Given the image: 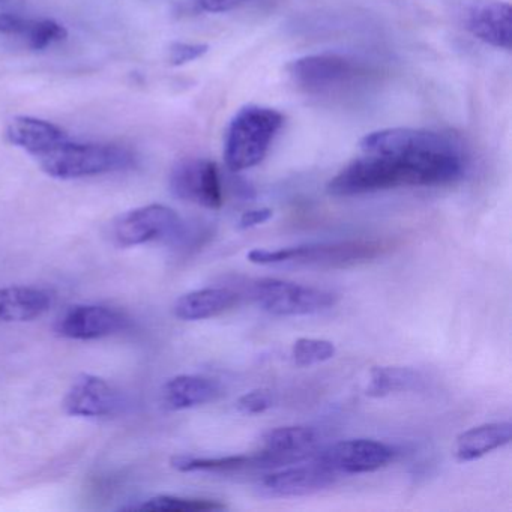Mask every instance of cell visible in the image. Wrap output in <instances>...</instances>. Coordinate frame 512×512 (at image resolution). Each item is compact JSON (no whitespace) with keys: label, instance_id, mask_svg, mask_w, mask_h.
Instances as JSON below:
<instances>
[{"label":"cell","instance_id":"6da1fadb","mask_svg":"<svg viewBox=\"0 0 512 512\" xmlns=\"http://www.w3.org/2000/svg\"><path fill=\"white\" fill-rule=\"evenodd\" d=\"M364 157L329 181L335 197L362 196L400 187H443L464 175L463 152L454 137L416 128L373 131L359 142Z\"/></svg>","mask_w":512,"mask_h":512},{"label":"cell","instance_id":"7a4b0ae2","mask_svg":"<svg viewBox=\"0 0 512 512\" xmlns=\"http://www.w3.org/2000/svg\"><path fill=\"white\" fill-rule=\"evenodd\" d=\"M38 160L44 173L61 181L124 172L136 166V155L124 146L73 143L70 139L59 143Z\"/></svg>","mask_w":512,"mask_h":512},{"label":"cell","instance_id":"3957f363","mask_svg":"<svg viewBox=\"0 0 512 512\" xmlns=\"http://www.w3.org/2000/svg\"><path fill=\"white\" fill-rule=\"evenodd\" d=\"M284 125V116L271 107L247 106L233 116L224 139V161L232 172L262 163Z\"/></svg>","mask_w":512,"mask_h":512},{"label":"cell","instance_id":"277c9868","mask_svg":"<svg viewBox=\"0 0 512 512\" xmlns=\"http://www.w3.org/2000/svg\"><path fill=\"white\" fill-rule=\"evenodd\" d=\"M293 85L311 97H335L368 79V68L340 53L302 56L287 65Z\"/></svg>","mask_w":512,"mask_h":512},{"label":"cell","instance_id":"5b68a950","mask_svg":"<svg viewBox=\"0 0 512 512\" xmlns=\"http://www.w3.org/2000/svg\"><path fill=\"white\" fill-rule=\"evenodd\" d=\"M386 250L383 242L358 239V241L331 242V244L301 245V247L281 248V250H257L248 253V260L256 265H296L323 266V268H343L370 262Z\"/></svg>","mask_w":512,"mask_h":512},{"label":"cell","instance_id":"8992f818","mask_svg":"<svg viewBox=\"0 0 512 512\" xmlns=\"http://www.w3.org/2000/svg\"><path fill=\"white\" fill-rule=\"evenodd\" d=\"M248 295L272 316H313L335 307L338 296L317 287L302 286L278 278H256L248 284Z\"/></svg>","mask_w":512,"mask_h":512},{"label":"cell","instance_id":"52a82bcc","mask_svg":"<svg viewBox=\"0 0 512 512\" xmlns=\"http://www.w3.org/2000/svg\"><path fill=\"white\" fill-rule=\"evenodd\" d=\"M182 230L184 221L172 208L148 205L125 212L116 218L110 235L118 247L130 248L178 238Z\"/></svg>","mask_w":512,"mask_h":512},{"label":"cell","instance_id":"ba28073f","mask_svg":"<svg viewBox=\"0 0 512 512\" xmlns=\"http://www.w3.org/2000/svg\"><path fill=\"white\" fill-rule=\"evenodd\" d=\"M170 191L184 202L206 209L223 206V184L220 170L206 158H185L170 172Z\"/></svg>","mask_w":512,"mask_h":512},{"label":"cell","instance_id":"9c48e42d","mask_svg":"<svg viewBox=\"0 0 512 512\" xmlns=\"http://www.w3.org/2000/svg\"><path fill=\"white\" fill-rule=\"evenodd\" d=\"M395 454L394 446L379 440L349 439L317 451L314 458L341 476L376 472L388 466Z\"/></svg>","mask_w":512,"mask_h":512},{"label":"cell","instance_id":"30bf717a","mask_svg":"<svg viewBox=\"0 0 512 512\" xmlns=\"http://www.w3.org/2000/svg\"><path fill=\"white\" fill-rule=\"evenodd\" d=\"M128 319L115 308L80 304L68 307L56 320L55 331L68 340H100L127 328Z\"/></svg>","mask_w":512,"mask_h":512},{"label":"cell","instance_id":"8fae6325","mask_svg":"<svg viewBox=\"0 0 512 512\" xmlns=\"http://www.w3.org/2000/svg\"><path fill=\"white\" fill-rule=\"evenodd\" d=\"M319 443V431L307 425H289L266 431L262 437V448L256 452L260 469L302 463L319 451Z\"/></svg>","mask_w":512,"mask_h":512},{"label":"cell","instance_id":"7c38bea8","mask_svg":"<svg viewBox=\"0 0 512 512\" xmlns=\"http://www.w3.org/2000/svg\"><path fill=\"white\" fill-rule=\"evenodd\" d=\"M340 478L337 473L311 457L308 464L295 463L277 472L268 473L259 481L260 493L268 497H298L319 493L332 487Z\"/></svg>","mask_w":512,"mask_h":512},{"label":"cell","instance_id":"4fadbf2b","mask_svg":"<svg viewBox=\"0 0 512 512\" xmlns=\"http://www.w3.org/2000/svg\"><path fill=\"white\" fill-rule=\"evenodd\" d=\"M62 406L77 418H109L121 410L122 395L103 377L82 374L68 389Z\"/></svg>","mask_w":512,"mask_h":512},{"label":"cell","instance_id":"5bb4252c","mask_svg":"<svg viewBox=\"0 0 512 512\" xmlns=\"http://www.w3.org/2000/svg\"><path fill=\"white\" fill-rule=\"evenodd\" d=\"M467 31L494 49H511V5L500 0H476L464 14Z\"/></svg>","mask_w":512,"mask_h":512},{"label":"cell","instance_id":"9a60e30c","mask_svg":"<svg viewBox=\"0 0 512 512\" xmlns=\"http://www.w3.org/2000/svg\"><path fill=\"white\" fill-rule=\"evenodd\" d=\"M7 139L32 157L40 158L59 143L65 142L68 136L52 122L31 116H17L8 124Z\"/></svg>","mask_w":512,"mask_h":512},{"label":"cell","instance_id":"2e32d148","mask_svg":"<svg viewBox=\"0 0 512 512\" xmlns=\"http://www.w3.org/2000/svg\"><path fill=\"white\" fill-rule=\"evenodd\" d=\"M220 395V383L214 379L199 374H181L163 386L161 400L169 410H185L212 403Z\"/></svg>","mask_w":512,"mask_h":512},{"label":"cell","instance_id":"e0dca14e","mask_svg":"<svg viewBox=\"0 0 512 512\" xmlns=\"http://www.w3.org/2000/svg\"><path fill=\"white\" fill-rule=\"evenodd\" d=\"M239 295L227 287H206L185 293L175 302L173 313L184 322L212 319L238 304Z\"/></svg>","mask_w":512,"mask_h":512},{"label":"cell","instance_id":"ac0fdd59","mask_svg":"<svg viewBox=\"0 0 512 512\" xmlns=\"http://www.w3.org/2000/svg\"><path fill=\"white\" fill-rule=\"evenodd\" d=\"M52 304L53 296L40 287H2L0 289V322H31L47 313Z\"/></svg>","mask_w":512,"mask_h":512},{"label":"cell","instance_id":"d6986e66","mask_svg":"<svg viewBox=\"0 0 512 512\" xmlns=\"http://www.w3.org/2000/svg\"><path fill=\"white\" fill-rule=\"evenodd\" d=\"M511 422H490L463 431L455 443V457L461 463L478 460L511 442Z\"/></svg>","mask_w":512,"mask_h":512},{"label":"cell","instance_id":"ffe728a7","mask_svg":"<svg viewBox=\"0 0 512 512\" xmlns=\"http://www.w3.org/2000/svg\"><path fill=\"white\" fill-rule=\"evenodd\" d=\"M173 469L179 472L232 473L245 469H260L257 454L227 455V457H193L178 455L172 458Z\"/></svg>","mask_w":512,"mask_h":512},{"label":"cell","instance_id":"44dd1931","mask_svg":"<svg viewBox=\"0 0 512 512\" xmlns=\"http://www.w3.org/2000/svg\"><path fill=\"white\" fill-rule=\"evenodd\" d=\"M421 382L418 371L406 367H374L370 373L367 395L386 397L395 392L409 391Z\"/></svg>","mask_w":512,"mask_h":512},{"label":"cell","instance_id":"7402d4cb","mask_svg":"<svg viewBox=\"0 0 512 512\" xmlns=\"http://www.w3.org/2000/svg\"><path fill=\"white\" fill-rule=\"evenodd\" d=\"M131 509H136V511L206 512L221 511V509H226V505L218 500L160 494V496L151 497L142 505L133 506Z\"/></svg>","mask_w":512,"mask_h":512},{"label":"cell","instance_id":"603a6c76","mask_svg":"<svg viewBox=\"0 0 512 512\" xmlns=\"http://www.w3.org/2000/svg\"><path fill=\"white\" fill-rule=\"evenodd\" d=\"M25 38L32 50H44L55 43L67 40L68 32L61 23L50 19H25L20 23L19 35Z\"/></svg>","mask_w":512,"mask_h":512},{"label":"cell","instance_id":"cb8c5ba5","mask_svg":"<svg viewBox=\"0 0 512 512\" xmlns=\"http://www.w3.org/2000/svg\"><path fill=\"white\" fill-rule=\"evenodd\" d=\"M334 343L322 338H298L292 346V359L298 367H311L334 358Z\"/></svg>","mask_w":512,"mask_h":512},{"label":"cell","instance_id":"d4e9b609","mask_svg":"<svg viewBox=\"0 0 512 512\" xmlns=\"http://www.w3.org/2000/svg\"><path fill=\"white\" fill-rule=\"evenodd\" d=\"M275 397L269 389H253L236 401V409L244 415H260L272 409Z\"/></svg>","mask_w":512,"mask_h":512},{"label":"cell","instance_id":"484cf974","mask_svg":"<svg viewBox=\"0 0 512 512\" xmlns=\"http://www.w3.org/2000/svg\"><path fill=\"white\" fill-rule=\"evenodd\" d=\"M208 50L206 44L173 43L169 49V61L175 67H181L203 58Z\"/></svg>","mask_w":512,"mask_h":512},{"label":"cell","instance_id":"4316f807","mask_svg":"<svg viewBox=\"0 0 512 512\" xmlns=\"http://www.w3.org/2000/svg\"><path fill=\"white\" fill-rule=\"evenodd\" d=\"M253 0H194V5L203 13L223 14L239 10Z\"/></svg>","mask_w":512,"mask_h":512},{"label":"cell","instance_id":"83f0119b","mask_svg":"<svg viewBox=\"0 0 512 512\" xmlns=\"http://www.w3.org/2000/svg\"><path fill=\"white\" fill-rule=\"evenodd\" d=\"M272 215H274V212L269 208L251 209V211L244 212L241 218H239L238 229H253V227L260 226V224L271 220Z\"/></svg>","mask_w":512,"mask_h":512}]
</instances>
